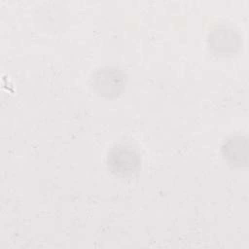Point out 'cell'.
I'll return each mask as SVG.
<instances>
[{
  "instance_id": "6da1fadb",
  "label": "cell",
  "mask_w": 249,
  "mask_h": 249,
  "mask_svg": "<svg viewBox=\"0 0 249 249\" xmlns=\"http://www.w3.org/2000/svg\"><path fill=\"white\" fill-rule=\"evenodd\" d=\"M91 88L104 97H116L124 90L125 77L122 70L114 66L97 69L90 78Z\"/></svg>"
},
{
  "instance_id": "7a4b0ae2",
  "label": "cell",
  "mask_w": 249,
  "mask_h": 249,
  "mask_svg": "<svg viewBox=\"0 0 249 249\" xmlns=\"http://www.w3.org/2000/svg\"><path fill=\"white\" fill-rule=\"evenodd\" d=\"M108 163L112 170L118 174H130L138 167L140 158L135 151L119 146L108 155Z\"/></svg>"
},
{
  "instance_id": "3957f363",
  "label": "cell",
  "mask_w": 249,
  "mask_h": 249,
  "mask_svg": "<svg viewBox=\"0 0 249 249\" xmlns=\"http://www.w3.org/2000/svg\"><path fill=\"white\" fill-rule=\"evenodd\" d=\"M234 34L231 29L225 26L215 27L209 34V48L218 54H228L234 47Z\"/></svg>"
}]
</instances>
